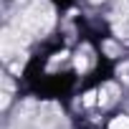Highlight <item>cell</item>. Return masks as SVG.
Returning a JSON list of instances; mask_svg holds the SVG:
<instances>
[{
    "instance_id": "1",
    "label": "cell",
    "mask_w": 129,
    "mask_h": 129,
    "mask_svg": "<svg viewBox=\"0 0 129 129\" xmlns=\"http://www.w3.org/2000/svg\"><path fill=\"white\" fill-rule=\"evenodd\" d=\"M109 129H129V116H116Z\"/></svg>"
},
{
    "instance_id": "2",
    "label": "cell",
    "mask_w": 129,
    "mask_h": 129,
    "mask_svg": "<svg viewBox=\"0 0 129 129\" xmlns=\"http://www.w3.org/2000/svg\"><path fill=\"white\" fill-rule=\"evenodd\" d=\"M94 3H99V0H94Z\"/></svg>"
}]
</instances>
